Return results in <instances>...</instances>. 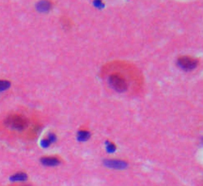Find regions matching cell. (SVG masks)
<instances>
[{
	"mask_svg": "<svg viewBox=\"0 0 203 186\" xmlns=\"http://www.w3.org/2000/svg\"><path fill=\"white\" fill-rule=\"evenodd\" d=\"M108 82L112 88L118 92H125L128 90V77L123 72L113 71L108 76Z\"/></svg>",
	"mask_w": 203,
	"mask_h": 186,
	"instance_id": "cell-1",
	"label": "cell"
},
{
	"mask_svg": "<svg viewBox=\"0 0 203 186\" xmlns=\"http://www.w3.org/2000/svg\"><path fill=\"white\" fill-rule=\"evenodd\" d=\"M5 123L7 126L18 131L25 129L28 124L27 118L21 115H10L5 119Z\"/></svg>",
	"mask_w": 203,
	"mask_h": 186,
	"instance_id": "cell-2",
	"label": "cell"
},
{
	"mask_svg": "<svg viewBox=\"0 0 203 186\" xmlns=\"http://www.w3.org/2000/svg\"><path fill=\"white\" fill-rule=\"evenodd\" d=\"M178 64L181 68L187 70H189L197 67L198 61L193 57L184 56L179 58Z\"/></svg>",
	"mask_w": 203,
	"mask_h": 186,
	"instance_id": "cell-3",
	"label": "cell"
},
{
	"mask_svg": "<svg viewBox=\"0 0 203 186\" xmlns=\"http://www.w3.org/2000/svg\"><path fill=\"white\" fill-rule=\"evenodd\" d=\"M36 8L40 13H47L51 9L52 4L48 0H41L37 3Z\"/></svg>",
	"mask_w": 203,
	"mask_h": 186,
	"instance_id": "cell-4",
	"label": "cell"
},
{
	"mask_svg": "<svg viewBox=\"0 0 203 186\" xmlns=\"http://www.w3.org/2000/svg\"><path fill=\"white\" fill-rule=\"evenodd\" d=\"M41 162L45 166L48 167H55L59 165L61 161L56 157H45L41 159Z\"/></svg>",
	"mask_w": 203,
	"mask_h": 186,
	"instance_id": "cell-5",
	"label": "cell"
},
{
	"mask_svg": "<svg viewBox=\"0 0 203 186\" xmlns=\"http://www.w3.org/2000/svg\"><path fill=\"white\" fill-rule=\"evenodd\" d=\"M106 165L115 168H122L126 166V163L122 161H109L106 162Z\"/></svg>",
	"mask_w": 203,
	"mask_h": 186,
	"instance_id": "cell-6",
	"label": "cell"
},
{
	"mask_svg": "<svg viewBox=\"0 0 203 186\" xmlns=\"http://www.w3.org/2000/svg\"><path fill=\"white\" fill-rule=\"evenodd\" d=\"M27 175L24 173L16 174L11 176L10 180L12 181H25L27 180Z\"/></svg>",
	"mask_w": 203,
	"mask_h": 186,
	"instance_id": "cell-7",
	"label": "cell"
},
{
	"mask_svg": "<svg viewBox=\"0 0 203 186\" xmlns=\"http://www.w3.org/2000/svg\"><path fill=\"white\" fill-rule=\"evenodd\" d=\"M10 86V82L6 80H0V92H3L8 90Z\"/></svg>",
	"mask_w": 203,
	"mask_h": 186,
	"instance_id": "cell-8",
	"label": "cell"
},
{
	"mask_svg": "<svg viewBox=\"0 0 203 186\" xmlns=\"http://www.w3.org/2000/svg\"><path fill=\"white\" fill-rule=\"evenodd\" d=\"M90 137V133L85 130H82L78 133V139L82 141H84L87 140Z\"/></svg>",
	"mask_w": 203,
	"mask_h": 186,
	"instance_id": "cell-9",
	"label": "cell"
},
{
	"mask_svg": "<svg viewBox=\"0 0 203 186\" xmlns=\"http://www.w3.org/2000/svg\"><path fill=\"white\" fill-rule=\"evenodd\" d=\"M51 143V141L49 139H44L41 141L42 146L45 148H48Z\"/></svg>",
	"mask_w": 203,
	"mask_h": 186,
	"instance_id": "cell-10",
	"label": "cell"
},
{
	"mask_svg": "<svg viewBox=\"0 0 203 186\" xmlns=\"http://www.w3.org/2000/svg\"><path fill=\"white\" fill-rule=\"evenodd\" d=\"M62 23H63V25L65 27H69V26H70V21L68 20L67 19H64L63 20H62Z\"/></svg>",
	"mask_w": 203,
	"mask_h": 186,
	"instance_id": "cell-11",
	"label": "cell"
},
{
	"mask_svg": "<svg viewBox=\"0 0 203 186\" xmlns=\"http://www.w3.org/2000/svg\"><path fill=\"white\" fill-rule=\"evenodd\" d=\"M107 148H108V149L109 150V152H114L115 150V146L113 144H112V143L108 144V146H107Z\"/></svg>",
	"mask_w": 203,
	"mask_h": 186,
	"instance_id": "cell-12",
	"label": "cell"
},
{
	"mask_svg": "<svg viewBox=\"0 0 203 186\" xmlns=\"http://www.w3.org/2000/svg\"><path fill=\"white\" fill-rule=\"evenodd\" d=\"M95 3L97 7H100L102 5V2L101 0H95Z\"/></svg>",
	"mask_w": 203,
	"mask_h": 186,
	"instance_id": "cell-13",
	"label": "cell"
}]
</instances>
